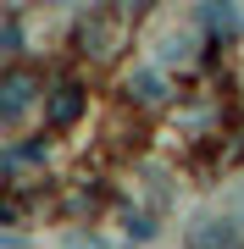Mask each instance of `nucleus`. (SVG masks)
<instances>
[{"mask_svg": "<svg viewBox=\"0 0 244 249\" xmlns=\"http://www.w3.org/2000/svg\"><path fill=\"white\" fill-rule=\"evenodd\" d=\"M189 249H244V222H239L233 211H222V216H194Z\"/></svg>", "mask_w": 244, "mask_h": 249, "instance_id": "f257e3e1", "label": "nucleus"}, {"mask_svg": "<svg viewBox=\"0 0 244 249\" xmlns=\"http://www.w3.org/2000/svg\"><path fill=\"white\" fill-rule=\"evenodd\" d=\"M34 94H39V78L28 67H11L6 78H0V122L17 127L22 116H28V106H34Z\"/></svg>", "mask_w": 244, "mask_h": 249, "instance_id": "f03ea898", "label": "nucleus"}, {"mask_svg": "<svg viewBox=\"0 0 244 249\" xmlns=\"http://www.w3.org/2000/svg\"><path fill=\"white\" fill-rule=\"evenodd\" d=\"M78 106H83V100H78V83H61V89H56V100H50V122L67 127V122L78 116Z\"/></svg>", "mask_w": 244, "mask_h": 249, "instance_id": "7ed1b4c3", "label": "nucleus"}, {"mask_svg": "<svg viewBox=\"0 0 244 249\" xmlns=\"http://www.w3.org/2000/svg\"><path fill=\"white\" fill-rule=\"evenodd\" d=\"M161 61H167V67H172V61L189 67V61H194V34H167V39H161Z\"/></svg>", "mask_w": 244, "mask_h": 249, "instance_id": "20e7f679", "label": "nucleus"}, {"mask_svg": "<svg viewBox=\"0 0 244 249\" xmlns=\"http://www.w3.org/2000/svg\"><path fill=\"white\" fill-rule=\"evenodd\" d=\"M83 45H89L94 55H111V45H117V22H94V28H83Z\"/></svg>", "mask_w": 244, "mask_h": 249, "instance_id": "39448f33", "label": "nucleus"}, {"mask_svg": "<svg viewBox=\"0 0 244 249\" xmlns=\"http://www.w3.org/2000/svg\"><path fill=\"white\" fill-rule=\"evenodd\" d=\"M56 249H117V244H111V238H94V232H67Z\"/></svg>", "mask_w": 244, "mask_h": 249, "instance_id": "423d86ee", "label": "nucleus"}, {"mask_svg": "<svg viewBox=\"0 0 244 249\" xmlns=\"http://www.w3.org/2000/svg\"><path fill=\"white\" fill-rule=\"evenodd\" d=\"M128 89H133L139 100H161V72H139V78L128 83Z\"/></svg>", "mask_w": 244, "mask_h": 249, "instance_id": "0eeeda50", "label": "nucleus"}, {"mask_svg": "<svg viewBox=\"0 0 244 249\" xmlns=\"http://www.w3.org/2000/svg\"><path fill=\"white\" fill-rule=\"evenodd\" d=\"M6 50H22V22L6 17Z\"/></svg>", "mask_w": 244, "mask_h": 249, "instance_id": "6e6552de", "label": "nucleus"}, {"mask_svg": "<svg viewBox=\"0 0 244 249\" xmlns=\"http://www.w3.org/2000/svg\"><path fill=\"white\" fill-rule=\"evenodd\" d=\"M0 249H28V244L17 238V232H6V238H0Z\"/></svg>", "mask_w": 244, "mask_h": 249, "instance_id": "1a4fd4ad", "label": "nucleus"}]
</instances>
